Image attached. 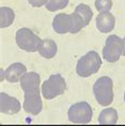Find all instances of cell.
Returning a JSON list of instances; mask_svg holds the SVG:
<instances>
[{
  "label": "cell",
  "mask_w": 125,
  "mask_h": 126,
  "mask_svg": "<svg viewBox=\"0 0 125 126\" xmlns=\"http://www.w3.org/2000/svg\"><path fill=\"white\" fill-rule=\"evenodd\" d=\"M27 73V67L21 63H14L4 71V78L10 83L20 82L22 76Z\"/></svg>",
  "instance_id": "cell-11"
},
{
  "label": "cell",
  "mask_w": 125,
  "mask_h": 126,
  "mask_svg": "<svg viewBox=\"0 0 125 126\" xmlns=\"http://www.w3.org/2000/svg\"><path fill=\"white\" fill-rule=\"evenodd\" d=\"M38 53L44 58H47V59L53 58L57 53L56 43L53 39H50V38H45V39H43V43H41L39 47Z\"/></svg>",
  "instance_id": "cell-13"
},
{
  "label": "cell",
  "mask_w": 125,
  "mask_h": 126,
  "mask_svg": "<svg viewBox=\"0 0 125 126\" xmlns=\"http://www.w3.org/2000/svg\"><path fill=\"white\" fill-rule=\"evenodd\" d=\"M66 80L61 74H52L41 85V94L46 100L55 99L65 93Z\"/></svg>",
  "instance_id": "cell-4"
},
{
  "label": "cell",
  "mask_w": 125,
  "mask_h": 126,
  "mask_svg": "<svg viewBox=\"0 0 125 126\" xmlns=\"http://www.w3.org/2000/svg\"><path fill=\"white\" fill-rule=\"evenodd\" d=\"M93 111L87 102H78L71 105L68 109L69 121L74 124H87L92 120Z\"/></svg>",
  "instance_id": "cell-6"
},
{
  "label": "cell",
  "mask_w": 125,
  "mask_h": 126,
  "mask_svg": "<svg viewBox=\"0 0 125 126\" xmlns=\"http://www.w3.org/2000/svg\"><path fill=\"white\" fill-rule=\"evenodd\" d=\"M124 39L117 35H110L107 37L105 46L103 48V58L108 63H116L123 55Z\"/></svg>",
  "instance_id": "cell-5"
},
{
  "label": "cell",
  "mask_w": 125,
  "mask_h": 126,
  "mask_svg": "<svg viewBox=\"0 0 125 126\" xmlns=\"http://www.w3.org/2000/svg\"><path fill=\"white\" fill-rule=\"evenodd\" d=\"M69 21H70V31H69V33H71V34L78 33L83 28L86 27L82 17L74 12L69 15Z\"/></svg>",
  "instance_id": "cell-16"
},
{
  "label": "cell",
  "mask_w": 125,
  "mask_h": 126,
  "mask_svg": "<svg viewBox=\"0 0 125 126\" xmlns=\"http://www.w3.org/2000/svg\"><path fill=\"white\" fill-rule=\"evenodd\" d=\"M16 44L21 50L26 52H38L43 39L30 30L29 28H21L16 32Z\"/></svg>",
  "instance_id": "cell-3"
},
{
  "label": "cell",
  "mask_w": 125,
  "mask_h": 126,
  "mask_svg": "<svg viewBox=\"0 0 125 126\" xmlns=\"http://www.w3.org/2000/svg\"><path fill=\"white\" fill-rule=\"evenodd\" d=\"M93 94L101 106L107 107L113 101V83L109 76H102L93 84Z\"/></svg>",
  "instance_id": "cell-1"
},
{
  "label": "cell",
  "mask_w": 125,
  "mask_h": 126,
  "mask_svg": "<svg viewBox=\"0 0 125 126\" xmlns=\"http://www.w3.org/2000/svg\"><path fill=\"white\" fill-rule=\"evenodd\" d=\"M95 24H96V29L101 33H109L114 28L116 18L110 12H101L96 16Z\"/></svg>",
  "instance_id": "cell-10"
},
{
  "label": "cell",
  "mask_w": 125,
  "mask_h": 126,
  "mask_svg": "<svg viewBox=\"0 0 125 126\" xmlns=\"http://www.w3.org/2000/svg\"><path fill=\"white\" fill-rule=\"evenodd\" d=\"M74 13H76L78 15L82 17V19L84 20L86 27L91 21L92 16H93V12H92V10L90 9V6L87 4H84V3H81V4H78L76 6L74 10Z\"/></svg>",
  "instance_id": "cell-17"
},
{
  "label": "cell",
  "mask_w": 125,
  "mask_h": 126,
  "mask_svg": "<svg viewBox=\"0 0 125 126\" xmlns=\"http://www.w3.org/2000/svg\"><path fill=\"white\" fill-rule=\"evenodd\" d=\"M40 76L36 72H27L20 79V87L25 93L39 91Z\"/></svg>",
  "instance_id": "cell-9"
},
{
  "label": "cell",
  "mask_w": 125,
  "mask_h": 126,
  "mask_svg": "<svg viewBox=\"0 0 125 126\" xmlns=\"http://www.w3.org/2000/svg\"><path fill=\"white\" fill-rule=\"evenodd\" d=\"M123 39H124V51H123V55L125 56V37L123 38Z\"/></svg>",
  "instance_id": "cell-21"
},
{
  "label": "cell",
  "mask_w": 125,
  "mask_h": 126,
  "mask_svg": "<svg viewBox=\"0 0 125 126\" xmlns=\"http://www.w3.org/2000/svg\"><path fill=\"white\" fill-rule=\"evenodd\" d=\"M124 102H125V92H124Z\"/></svg>",
  "instance_id": "cell-22"
},
{
  "label": "cell",
  "mask_w": 125,
  "mask_h": 126,
  "mask_svg": "<svg viewBox=\"0 0 125 126\" xmlns=\"http://www.w3.org/2000/svg\"><path fill=\"white\" fill-rule=\"evenodd\" d=\"M53 30L58 34H66L70 31V21H69V15L66 13H60L54 17L52 22Z\"/></svg>",
  "instance_id": "cell-12"
},
{
  "label": "cell",
  "mask_w": 125,
  "mask_h": 126,
  "mask_svg": "<svg viewBox=\"0 0 125 126\" xmlns=\"http://www.w3.org/2000/svg\"><path fill=\"white\" fill-rule=\"evenodd\" d=\"M69 0H48L46 9L50 12H56L58 10H62L68 5Z\"/></svg>",
  "instance_id": "cell-18"
},
{
  "label": "cell",
  "mask_w": 125,
  "mask_h": 126,
  "mask_svg": "<svg viewBox=\"0 0 125 126\" xmlns=\"http://www.w3.org/2000/svg\"><path fill=\"white\" fill-rule=\"evenodd\" d=\"M14 19H15V13L11 8H8V6L0 8V27L2 29L11 26Z\"/></svg>",
  "instance_id": "cell-15"
},
{
  "label": "cell",
  "mask_w": 125,
  "mask_h": 126,
  "mask_svg": "<svg viewBox=\"0 0 125 126\" xmlns=\"http://www.w3.org/2000/svg\"><path fill=\"white\" fill-rule=\"evenodd\" d=\"M98 122L101 125H114L118 122V111L112 107L103 109L99 114Z\"/></svg>",
  "instance_id": "cell-14"
},
{
  "label": "cell",
  "mask_w": 125,
  "mask_h": 126,
  "mask_svg": "<svg viewBox=\"0 0 125 126\" xmlns=\"http://www.w3.org/2000/svg\"><path fill=\"white\" fill-rule=\"evenodd\" d=\"M94 6L98 12H109L112 8L111 0H95Z\"/></svg>",
  "instance_id": "cell-19"
},
{
  "label": "cell",
  "mask_w": 125,
  "mask_h": 126,
  "mask_svg": "<svg viewBox=\"0 0 125 126\" xmlns=\"http://www.w3.org/2000/svg\"><path fill=\"white\" fill-rule=\"evenodd\" d=\"M23 110L32 115H37L40 113V111L43 110V101L40 97V91L25 93Z\"/></svg>",
  "instance_id": "cell-7"
},
{
  "label": "cell",
  "mask_w": 125,
  "mask_h": 126,
  "mask_svg": "<svg viewBox=\"0 0 125 126\" xmlns=\"http://www.w3.org/2000/svg\"><path fill=\"white\" fill-rule=\"evenodd\" d=\"M101 66H102V59L99 53L95 51H90L78 61L76 73L81 78H89L90 75L99 72Z\"/></svg>",
  "instance_id": "cell-2"
},
{
  "label": "cell",
  "mask_w": 125,
  "mask_h": 126,
  "mask_svg": "<svg viewBox=\"0 0 125 126\" xmlns=\"http://www.w3.org/2000/svg\"><path fill=\"white\" fill-rule=\"evenodd\" d=\"M21 109V104L14 96L5 92H0V111L5 114H16Z\"/></svg>",
  "instance_id": "cell-8"
},
{
  "label": "cell",
  "mask_w": 125,
  "mask_h": 126,
  "mask_svg": "<svg viewBox=\"0 0 125 126\" xmlns=\"http://www.w3.org/2000/svg\"><path fill=\"white\" fill-rule=\"evenodd\" d=\"M28 1L33 8H40V6L47 4L48 0H28Z\"/></svg>",
  "instance_id": "cell-20"
}]
</instances>
